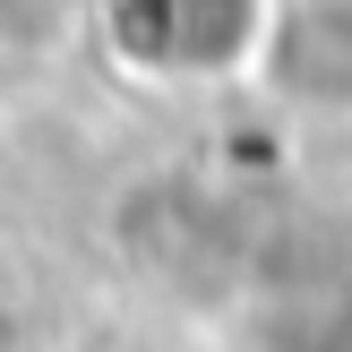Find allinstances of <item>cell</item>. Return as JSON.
Masks as SVG:
<instances>
[{
    "instance_id": "1",
    "label": "cell",
    "mask_w": 352,
    "mask_h": 352,
    "mask_svg": "<svg viewBox=\"0 0 352 352\" xmlns=\"http://www.w3.org/2000/svg\"><path fill=\"white\" fill-rule=\"evenodd\" d=\"M267 78L284 86L301 112H352V0H318L292 9L284 26H267Z\"/></svg>"
}]
</instances>
